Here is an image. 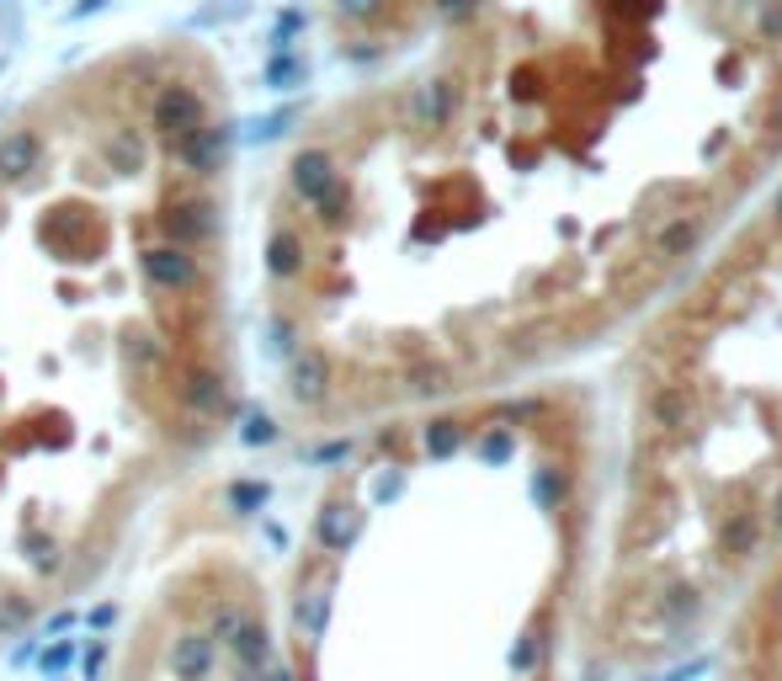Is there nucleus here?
I'll return each instance as SVG.
<instances>
[{"mask_svg":"<svg viewBox=\"0 0 782 681\" xmlns=\"http://www.w3.org/2000/svg\"><path fill=\"white\" fill-rule=\"evenodd\" d=\"M772 213H778V224H782V192H778V203H772Z\"/></svg>","mask_w":782,"mask_h":681,"instance_id":"38","label":"nucleus"},{"mask_svg":"<svg viewBox=\"0 0 782 681\" xmlns=\"http://www.w3.org/2000/svg\"><path fill=\"white\" fill-rule=\"evenodd\" d=\"M271 501L267 485H256V479H245V485H229V511H261Z\"/></svg>","mask_w":782,"mask_h":681,"instance_id":"22","label":"nucleus"},{"mask_svg":"<svg viewBox=\"0 0 782 681\" xmlns=\"http://www.w3.org/2000/svg\"><path fill=\"white\" fill-rule=\"evenodd\" d=\"M245 443L256 447V443H271L277 437V426H271V415H245V432H240Z\"/></svg>","mask_w":782,"mask_h":681,"instance_id":"29","label":"nucleus"},{"mask_svg":"<svg viewBox=\"0 0 782 681\" xmlns=\"http://www.w3.org/2000/svg\"><path fill=\"white\" fill-rule=\"evenodd\" d=\"M431 11H437L448 28H463V22H474L484 11V0H431Z\"/></svg>","mask_w":782,"mask_h":681,"instance_id":"21","label":"nucleus"},{"mask_svg":"<svg viewBox=\"0 0 782 681\" xmlns=\"http://www.w3.org/2000/svg\"><path fill=\"white\" fill-rule=\"evenodd\" d=\"M693 245H697V224H693V219H676V224H665L661 235H655V251H661V256H687Z\"/></svg>","mask_w":782,"mask_h":681,"instance_id":"18","label":"nucleus"},{"mask_svg":"<svg viewBox=\"0 0 782 681\" xmlns=\"http://www.w3.org/2000/svg\"><path fill=\"white\" fill-rule=\"evenodd\" d=\"M288 394L299 400V405H320L325 394H331V362L325 352H299L293 357V368H288Z\"/></svg>","mask_w":782,"mask_h":681,"instance_id":"8","label":"nucleus"},{"mask_svg":"<svg viewBox=\"0 0 782 681\" xmlns=\"http://www.w3.org/2000/svg\"><path fill=\"white\" fill-rule=\"evenodd\" d=\"M28 623V602H11V607H0V628H22Z\"/></svg>","mask_w":782,"mask_h":681,"instance_id":"31","label":"nucleus"},{"mask_svg":"<svg viewBox=\"0 0 782 681\" xmlns=\"http://www.w3.org/2000/svg\"><path fill=\"white\" fill-rule=\"evenodd\" d=\"M139 272H144V283L160 288V294H192V288L203 283L197 256H192V251H181V245H171V240L144 245V251H139Z\"/></svg>","mask_w":782,"mask_h":681,"instance_id":"2","label":"nucleus"},{"mask_svg":"<svg viewBox=\"0 0 782 681\" xmlns=\"http://www.w3.org/2000/svg\"><path fill=\"white\" fill-rule=\"evenodd\" d=\"M176 394H181V405L192 415H224L229 411V384H224V373L218 368H186L181 373V384H176Z\"/></svg>","mask_w":782,"mask_h":681,"instance_id":"5","label":"nucleus"},{"mask_svg":"<svg viewBox=\"0 0 782 681\" xmlns=\"http://www.w3.org/2000/svg\"><path fill=\"white\" fill-rule=\"evenodd\" d=\"M293 81H303V60H282V54H277V60L267 64V86L271 91H288Z\"/></svg>","mask_w":782,"mask_h":681,"instance_id":"26","label":"nucleus"},{"mask_svg":"<svg viewBox=\"0 0 782 681\" xmlns=\"http://www.w3.org/2000/svg\"><path fill=\"white\" fill-rule=\"evenodd\" d=\"M267 681H299V677H293V666H271Z\"/></svg>","mask_w":782,"mask_h":681,"instance_id":"34","label":"nucleus"},{"mask_svg":"<svg viewBox=\"0 0 782 681\" xmlns=\"http://www.w3.org/2000/svg\"><path fill=\"white\" fill-rule=\"evenodd\" d=\"M346 208H352V192H346V187H341V181H335L331 192H325V198H320V203H314V219H320V224H346Z\"/></svg>","mask_w":782,"mask_h":681,"instance_id":"20","label":"nucleus"},{"mask_svg":"<svg viewBox=\"0 0 782 681\" xmlns=\"http://www.w3.org/2000/svg\"><path fill=\"white\" fill-rule=\"evenodd\" d=\"M458 447H463V426L458 421H431L426 426V453L431 458H452Z\"/></svg>","mask_w":782,"mask_h":681,"instance_id":"19","label":"nucleus"},{"mask_svg":"<svg viewBox=\"0 0 782 681\" xmlns=\"http://www.w3.org/2000/svg\"><path fill=\"white\" fill-rule=\"evenodd\" d=\"M533 496H538L543 511H554V506L565 501V479H559V469H538V475H533Z\"/></svg>","mask_w":782,"mask_h":681,"instance_id":"23","label":"nucleus"},{"mask_svg":"<svg viewBox=\"0 0 782 681\" xmlns=\"http://www.w3.org/2000/svg\"><path fill=\"white\" fill-rule=\"evenodd\" d=\"M756 538H761V522H756L751 511H735V517L724 522L719 549L729 554V560H740V554H751V549H756Z\"/></svg>","mask_w":782,"mask_h":681,"instance_id":"17","label":"nucleus"},{"mask_svg":"<svg viewBox=\"0 0 782 681\" xmlns=\"http://www.w3.org/2000/svg\"><path fill=\"white\" fill-rule=\"evenodd\" d=\"M288 181H293V192H299L303 203H320L335 181H341V177H335V155H331V149H299Z\"/></svg>","mask_w":782,"mask_h":681,"instance_id":"6","label":"nucleus"},{"mask_svg":"<svg viewBox=\"0 0 782 681\" xmlns=\"http://www.w3.org/2000/svg\"><path fill=\"white\" fill-rule=\"evenodd\" d=\"M772 522H778V528H782V496H778V506H772Z\"/></svg>","mask_w":782,"mask_h":681,"instance_id":"37","label":"nucleus"},{"mask_svg":"<svg viewBox=\"0 0 782 681\" xmlns=\"http://www.w3.org/2000/svg\"><path fill=\"white\" fill-rule=\"evenodd\" d=\"M213 660H218V650H213L208 634L186 628V634H176V639H171V677H176V681H208L213 677Z\"/></svg>","mask_w":782,"mask_h":681,"instance_id":"7","label":"nucleus"},{"mask_svg":"<svg viewBox=\"0 0 782 681\" xmlns=\"http://www.w3.org/2000/svg\"><path fill=\"white\" fill-rule=\"evenodd\" d=\"M650 681H665V677H650Z\"/></svg>","mask_w":782,"mask_h":681,"instance_id":"39","label":"nucleus"},{"mask_svg":"<svg viewBox=\"0 0 782 681\" xmlns=\"http://www.w3.org/2000/svg\"><path fill=\"white\" fill-rule=\"evenodd\" d=\"M150 123L165 145H181V139H192L208 123V102H203V91L186 86V81H165L150 107Z\"/></svg>","mask_w":782,"mask_h":681,"instance_id":"1","label":"nucleus"},{"mask_svg":"<svg viewBox=\"0 0 782 681\" xmlns=\"http://www.w3.org/2000/svg\"><path fill=\"white\" fill-rule=\"evenodd\" d=\"M229 145H235V134L224 128V123H203L192 139H181V145H171V160H176L186 177H218L224 166H229Z\"/></svg>","mask_w":782,"mask_h":681,"instance_id":"4","label":"nucleus"},{"mask_svg":"<svg viewBox=\"0 0 782 681\" xmlns=\"http://www.w3.org/2000/svg\"><path fill=\"white\" fill-rule=\"evenodd\" d=\"M293 623H299V634L314 645V639H325V628H331V592L325 586H314V592L299 596V607H293Z\"/></svg>","mask_w":782,"mask_h":681,"instance_id":"13","label":"nucleus"},{"mask_svg":"<svg viewBox=\"0 0 782 681\" xmlns=\"http://www.w3.org/2000/svg\"><path fill=\"white\" fill-rule=\"evenodd\" d=\"M538 666H543V639L538 634H527V639L512 650V671L516 677H527V671H538Z\"/></svg>","mask_w":782,"mask_h":681,"instance_id":"25","label":"nucleus"},{"mask_svg":"<svg viewBox=\"0 0 782 681\" xmlns=\"http://www.w3.org/2000/svg\"><path fill=\"white\" fill-rule=\"evenodd\" d=\"M101 660H107V650H101V645H96V650L86 655V677H90V681H96V671H101Z\"/></svg>","mask_w":782,"mask_h":681,"instance_id":"33","label":"nucleus"},{"mask_svg":"<svg viewBox=\"0 0 782 681\" xmlns=\"http://www.w3.org/2000/svg\"><path fill=\"white\" fill-rule=\"evenodd\" d=\"M410 389H416V394H442V389H448V373H442V368H421V373L410 379Z\"/></svg>","mask_w":782,"mask_h":681,"instance_id":"30","label":"nucleus"},{"mask_svg":"<svg viewBox=\"0 0 782 681\" xmlns=\"http://www.w3.org/2000/svg\"><path fill=\"white\" fill-rule=\"evenodd\" d=\"M384 6L389 0H335V17H346V22H378Z\"/></svg>","mask_w":782,"mask_h":681,"instance_id":"24","label":"nucleus"},{"mask_svg":"<svg viewBox=\"0 0 782 681\" xmlns=\"http://www.w3.org/2000/svg\"><path fill=\"white\" fill-rule=\"evenodd\" d=\"M69 655H75V650H69V645H60V650L43 660V671H64V666H69Z\"/></svg>","mask_w":782,"mask_h":681,"instance_id":"32","label":"nucleus"},{"mask_svg":"<svg viewBox=\"0 0 782 681\" xmlns=\"http://www.w3.org/2000/svg\"><path fill=\"white\" fill-rule=\"evenodd\" d=\"M240 607H218V613H213V634L208 639H224V645H229V639H235V628H240Z\"/></svg>","mask_w":782,"mask_h":681,"instance_id":"28","label":"nucleus"},{"mask_svg":"<svg viewBox=\"0 0 782 681\" xmlns=\"http://www.w3.org/2000/svg\"><path fill=\"white\" fill-rule=\"evenodd\" d=\"M101 160H107L113 171H122V177H133V171L144 166V139H139L133 128H122V134H113V139L101 145Z\"/></svg>","mask_w":782,"mask_h":681,"instance_id":"16","label":"nucleus"},{"mask_svg":"<svg viewBox=\"0 0 782 681\" xmlns=\"http://www.w3.org/2000/svg\"><path fill=\"white\" fill-rule=\"evenodd\" d=\"M650 415H655V426H665V432H676V426H687V415H693V394L676 384L655 389V400H650Z\"/></svg>","mask_w":782,"mask_h":681,"instance_id":"15","label":"nucleus"},{"mask_svg":"<svg viewBox=\"0 0 782 681\" xmlns=\"http://www.w3.org/2000/svg\"><path fill=\"white\" fill-rule=\"evenodd\" d=\"M767 32H772V38L782 32V11H767Z\"/></svg>","mask_w":782,"mask_h":681,"instance_id":"35","label":"nucleus"},{"mask_svg":"<svg viewBox=\"0 0 782 681\" xmlns=\"http://www.w3.org/2000/svg\"><path fill=\"white\" fill-rule=\"evenodd\" d=\"M512 432H490V437H484L480 443V458L484 464H506V458H512Z\"/></svg>","mask_w":782,"mask_h":681,"instance_id":"27","label":"nucleus"},{"mask_svg":"<svg viewBox=\"0 0 782 681\" xmlns=\"http://www.w3.org/2000/svg\"><path fill=\"white\" fill-rule=\"evenodd\" d=\"M229 650H235V660H240L245 671H261L271 660V634L261 618H240V628H235V639H229Z\"/></svg>","mask_w":782,"mask_h":681,"instance_id":"12","label":"nucleus"},{"mask_svg":"<svg viewBox=\"0 0 782 681\" xmlns=\"http://www.w3.org/2000/svg\"><path fill=\"white\" fill-rule=\"evenodd\" d=\"M357 533H362V511L352 501H331L320 511V522H314V538H320L331 554H346V549L357 543Z\"/></svg>","mask_w":782,"mask_h":681,"instance_id":"10","label":"nucleus"},{"mask_svg":"<svg viewBox=\"0 0 782 681\" xmlns=\"http://www.w3.org/2000/svg\"><path fill=\"white\" fill-rule=\"evenodd\" d=\"M43 166V139L32 128H11L0 139V181H28Z\"/></svg>","mask_w":782,"mask_h":681,"instance_id":"9","label":"nucleus"},{"mask_svg":"<svg viewBox=\"0 0 782 681\" xmlns=\"http://www.w3.org/2000/svg\"><path fill=\"white\" fill-rule=\"evenodd\" d=\"M235 681H267V671H245V666H240V671H235Z\"/></svg>","mask_w":782,"mask_h":681,"instance_id":"36","label":"nucleus"},{"mask_svg":"<svg viewBox=\"0 0 782 681\" xmlns=\"http://www.w3.org/2000/svg\"><path fill=\"white\" fill-rule=\"evenodd\" d=\"M452 107H458V86L452 81H426L416 91V102H410V118L421 123V128H442L452 118Z\"/></svg>","mask_w":782,"mask_h":681,"instance_id":"11","label":"nucleus"},{"mask_svg":"<svg viewBox=\"0 0 782 681\" xmlns=\"http://www.w3.org/2000/svg\"><path fill=\"white\" fill-rule=\"evenodd\" d=\"M218 230V208L208 198H197V192H176L171 203L160 208V235L181 245V251H192V245H203V240Z\"/></svg>","mask_w":782,"mask_h":681,"instance_id":"3","label":"nucleus"},{"mask_svg":"<svg viewBox=\"0 0 782 681\" xmlns=\"http://www.w3.org/2000/svg\"><path fill=\"white\" fill-rule=\"evenodd\" d=\"M778 596H782V592H778Z\"/></svg>","mask_w":782,"mask_h":681,"instance_id":"40","label":"nucleus"},{"mask_svg":"<svg viewBox=\"0 0 782 681\" xmlns=\"http://www.w3.org/2000/svg\"><path fill=\"white\" fill-rule=\"evenodd\" d=\"M267 272H271V277H282V283L303 272V240L293 235V230H277V235H271V245H267Z\"/></svg>","mask_w":782,"mask_h":681,"instance_id":"14","label":"nucleus"}]
</instances>
